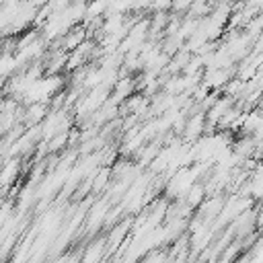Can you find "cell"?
Segmentation results:
<instances>
[{"mask_svg": "<svg viewBox=\"0 0 263 263\" xmlns=\"http://www.w3.org/2000/svg\"><path fill=\"white\" fill-rule=\"evenodd\" d=\"M25 121L31 125V123H39V121H43L45 119V115H47V103H41V101H37V103H31L27 109H25Z\"/></svg>", "mask_w": 263, "mask_h": 263, "instance_id": "obj_1", "label": "cell"}, {"mask_svg": "<svg viewBox=\"0 0 263 263\" xmlns=\"http://www.w3.org/2000/svg\"><path fill=\"white\" fill-rule=\"evenodd\" d=\"M109 12V0H88L84 18L86 21H97L99 16H105Z\"/></svg>", "mask_w": 263, "mask_h": 263, "instance_id": "obj_2", "label": "cell"}, {"mask_svg": "<svg viewBox=\"0 0 263 263\" xmlns=\"http://www.w3.org/2000/svg\"><path fill=\"white\" fill-rule=\"evenodd\" d=\"M203 127H205V117L203 115H195V117L189 119V123L185 127V136L187 138H195V136H199L203 132Z\"/></svg>", "mask_w": 263, "mask_h": 263, "instance_id": "obj_3", "label": "cell"}, {"mask_svg": "<svg viewBox=\"0 0 263 263\" xmlns=\"http://www.w3.org/2000/svg\"><path fill=\"white\" fill-rule=\"evenodd\" d=\"M154 12H168L173 8V0H154L150 6Z\"/></svg>", "mask_w": 263, "mask_h": 263, "instance_id": "obj_4", "label": "cell"}]
</instances>
